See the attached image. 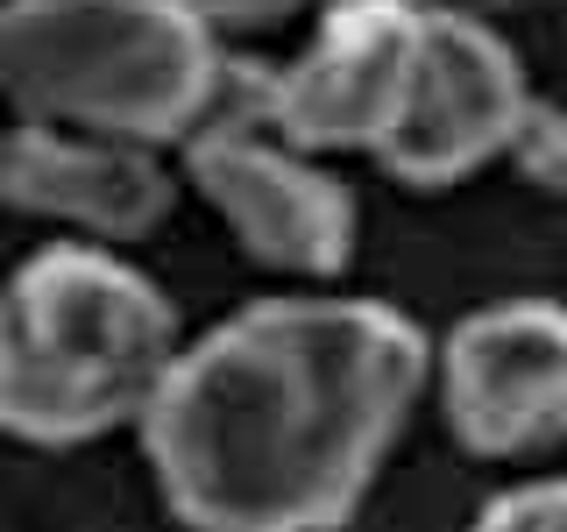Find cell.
<instances>
[{"instance_id":"cell-8","label":"cell","mask_w":567,"mask_h":532,"mask_svg":"<svg viewBox=\"0 0 567 532\" xmlns=\"http://www.w3.org/2000/svg\"><path fill=\"white\" fill-rule=\"evenodd\" d=\"M8 200L43 221L85 227L106 242H135L171 213V177L142 142L50 129V121H14L8 135Z\"/></svg>"},{"instance_id":"cell-7","label":"cell","mask_w":567,"mask_h":532,"mask_svg":"<svg viewBox=\"0 0 567 532\" xmlns=\"http://www.w3.org/2000/svg\"><path fill=\"white\" fill-rule=\"evenodd\" d=\"M440 390L461 448L489 461L554 448L567 433V313L546 298H518L461 319L440 362Z\"/></svg>"},{"instance_id":"cell-6","label":"cell","mask_w":567,"mask_h":532,"mask_svg":"<svg viewBox=\"0 0 567 532\" xmlns=\"http://www.w3.org/2000/svg\"><path fill=\"white\" fill-rule=\"evenodd\" d=\"M532 114L525 79L511 50L475 22V14H440L425 8V43H419V79L404 100L398 135L377 150V164L404 185H454L483 171L518 142Z\"/></svg>"},{"instance_id":"cell-5","label":"cell","mask_w":567,"mask_h":532,"mask_svg":"<svg viewBox=\"0 0 567 532\" xmlns=\"http://www.w3.org/2000/svg\"><path fill=\"white\" fill-rule=\"evenodd\" d=\"M419 43V0H341L306 58L277 71V135L298 150H383L412 100Z\"/></svg>"},{"instance_id":"cell-12","label":"cell","mask_w":567,"mask_h":532,"mask_svg":"<svg viewBox=\"0 0 567 532\" xmlns=\"http://www.w3.org/2000/svg\"><path fill=\"white\" fill-rule=\"evenodd\" d=\"M419 8H440V14H504V8H539V0H419Z\"/></svg>"},{"instance_id":"cell-11","label":"cell","mask_w":567,"mask_h":532,"mask_svg":"<svg viewBox=\"0 0 567 532\" xmlns=\"http://www.w3.org/2000/svg\"><path fill=\"white\" fill-rule=\"evenodd\" d=\"M199 22H277V14H291V8H306V0H185Z\"/></svg>"},{"instance_id":"cell-4","label":"cell","mask_w":567,"mask_h":532,"mask_svg":"<svg viewBox=\"0 0 567 532\" xmlns=\"http://www.w3.org/2000/svg\"><path fill=\"white\" fill-rule=\"evenodd\" d=\"M270 106L277 71L227 58L199 129L177 142L185 171L256 263L291 277H333L354 248V200L327 171H312V150L277 135Z\"/></svg>"},{"instance_id":"cell-9","label":"cell","mask_w":567,"mask_h":532,"mask_svg":"<svg viewBox=\"0 0 567 532\" xmlns=\"http://www.w3.org/2000/svg\"><path fill=\"white\" fill-rule=\"evenodd\" d=\"M511 156H518V171L539 192H560V200H567V106L532 100L525 129H518V142H511Z\"/></svg>"},{"instance_id":"cell-2","label":"cell","mask_w":567,"mask_h":532,"mask_svg":"<svg viewBox=\"0 0 567 532\" xmlns=\"http://www.w3.org/2000/svg\"><path fill=\"white\" fill-rule=\"evenodd\" d=\"M177 355V313L150 277L100 248H43L0 313V412L43 448L142 426Z\"/></svg>"},{"instance_id":"cell-3","label":"cell","mask_w":567,"mask_h":532,"mask_svg":"<svg viewBox=\"0 0 567 532\" xmlns=\"http://www.w3.org/2000/svg\"><path fill=\"white\" fill-rule=\"evenodd\" d=\"M227 58L185 0H14L0 79L22 121L121 142H185Z\"/></svg>"},{"instance_id":"cell-1","label":"cell","mask_w":567,"mask_h":532,"mask_svg":"<svg viewBox=\"0 0 567 532\" xmlns=\"http://www.w3.org/2000/svg\"><path fill=\"white\" fill-rule=\"evenodd\" d=\"M425 383L412 319L369 298H270L177 355L142 440L192 532H333Z\"/></svg>"},{"instance_id":"cell-10","label":"cell","mask_w":567,"mask_h":532,"mask_svg":"<svg viewBox=\"0 0 567 532\" xmlns=\"http://www.w3.org/2000/svg\"><path fill=\"white\" fill-rule=\"evenodd\" d=\"M475 532H567V483H525L511 497H489Z\"/></svg>"}]
</instances>
